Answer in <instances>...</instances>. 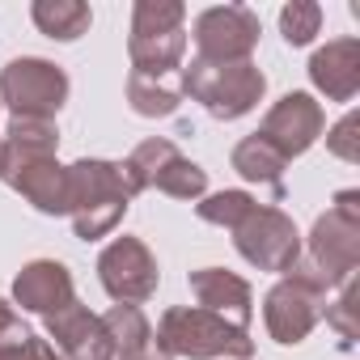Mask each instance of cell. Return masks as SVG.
Listing matches in <instances>:
<instances>
[{"label": "cell", "mask_w": 360, "mask_h": 360, "mask_svg": "<svg viewBox=\"0 0 360 360\" xmlns=\"http://www.w3.org/2000/svg\"><path fill=\"white\" fill-rule=\"evenodd\" d=\"M153 343L165 356H187V360H250L255 356L250 330L200 305H169L157 322Z\"/></svg>", "instance_id": "cell-1"}, {"label": "cell", "mask_w": 360, "mask_h": 360, "mask_svg": "<svg viewBox=\"0 0 360 360\" xmlns=\"http://www.w3.org/2000/svg\"><path fill=\"white\" fill-rule=\"evenodd\" d=\"M127 187L119 161H102V157H81L68 165V217L81 242H98L106 238L123 217H127Z\"/></svg>", "instance_id": "cell-2"}, {"label": "cell", "mask_w": 360, "mask_h": 360, "mask_svg": "<svg viewBox=\"0 0 360 360\" xmlns=\"http://www.w3.org/2000/svg\"><path fill=\"white\" fill-rule=\"evenodd\" d=\"M326 292H330V284H326L305 259H297V263L271 284V292L263 297L267 335H271L276 343H284V347H297V343L322 322V314H326Z\"/></svg>", "instance_id": "cell-3"}, {"label": "cell", "mask_w": 360, "mask_h": 360, "mask_svg": "<svg viewBox=\"0 0 360 360\" xmlns=\"http://www.w3.org/2000/svg\"><path fill=\"white\" fill-rule=\"evenodd\" d=\"M330 288L356 280L360 267V191H339L335 204L314 221L309 246L301 255Z\"/></svg>", "instance_id": "cell-4"}, {"label": "cell", "mask_w": 360, "mask_h": 360, "mask_svg": "<svg viewBox=\"0 0 360 360\" xmlns=\"http://www.w3.org/2000/svg\"><path fill=\"white\" fill-rule=\"evenodd\" d=\"M178 94L195 98L212 119L233 123V119L250 115L263 102L267 77L250 60L246 64H204V60H191V68H183V85H178Z\"/></svg>", "instance_id": "cell-5"}, {"label": "cell", "mask_w": 360, "mask_h": 360, "mask_svg": "<svg viewBox=\"0 0 360 360\" xmlns=\"http://www.w3.org/2000/svg\"><path fill=\"white\" fill-rule=\"evenodd\" d=\"M68 102V72L43 56H18L0 68V106L13 119H56Z\"/></svg>", "instance_id": "cell-6"}, {"label": "cell", "mask_w": 360, "mask_h": 360, "mask_svg": "<svg viewBox=\"0 0 360 360\" xmlns=\"http://www.w3.org/2000/svg\"><path fill=\"white\" fill-rule=\"evenodd\" d=\"M233 246L250 267L280 271V276L301 259V233H297L292 217L271 204H255V212L233 229Z\"/></svg>", "instance_id": "cell-7"}, {"label": "cell", "mask_w": 360, "mask_h": 360, "mask_svg": "<svg viewBox=\"0 0 360 360\" xmlns=\"http://www.w3.org/2000/svg\"><path fill=\"white\" fill-rule=\"evenodd\" d=\"M259 13L246 5H217L195 18V60L204 64H246L259 47Z\"/></svg>", "instance_id": "cell-8"}, {"label": "cell", "mask_w": 360, "mask_h": 360, "mask_svg": "<svg viewBox=\"0 0 360 360\" xmlns=\"http://www.w3.org/2000/svg\"><path fill=\"white\" fill-rule=\"evenodd\" d=\"M98 280L106 288V297L115 305H140L157 292V259L140 238H115L102 255H98Z\"/></svg>", "instance_id": "cell-9"}, {"label": "cell", "mask_w": 360, "mask_h": 360, "mask_svg": "<svg viewBox=\"0 0 360 360\" xmlns=\"http://www.w3.org/2000/svg\"><path fill=\"white\" fill-rule=\"evenodd\" d=\"M326 131V110H322V102H314L309 94H284L267 115H263V123H259V140H267L284 161H292V157H301V153H309L314 144H318V136Z\"/></svg>", "instance_id": "cell-10"}, {"label": "cell", "mask_w": 360, "mask_h": 360, "mask_svg": "<svg viewBox=\"0 0 360 360\" xmlns=\"http://www.w3.org/2000/svg\"><path fill=\"white\" fill-rule=\"evenodd\" d=\"M47 343L64 356V360H115L110 335L102 326V314H94L81 301H68L64 309L47 314Z\"/></svg>", "instance_id": "cell-11"}, {"label": "cell", "mask_w": 360, "mask_h": 360, "mask_svg": "<svg viewBox=\"0 0 360 360\" xmlns=\"http://www.w3.org/2000/svg\"><path fill=\"white\" fill-rule=\"evenodd\" d=\"M68 301H77V288H72V271L56 259H34L18 271L13 280V305H22L26 314H56L64 309Z\"/></svg>", "instance_id": "cell-12"}, {"label": "cell", "mask_w": 360, "mask_h": 360, "mask_svg": "<svg viewBox=\"0 0 360 360\" xmlns=\"http://www.w3.org/2000/svg\"><path fill=\"white\" fill-rule=\"evenodd\" d=\"M191 292H195L200 309L221 314V318H229L242 330L255 318V292H250V284L242 276L225 271V267H200V271H191Z\"/></svg>", "instance_id": "cell-13"}, {"label": "cell", "mask_w": 360, "mask_h": 360, "mask_svg": "<svg viewBox=\"0 0 360 360\" xmlns=\"http://www.w3.org/2000/svg\"><path fill=\"white\" fill-rule=\"evenodd\" d=\"M309 81L330 102H352L360 89V43L347 34V39H330L326 47H318L309 60Z\"/></svg>", "instance_id": "cell-14"}, {"label": "cell", "mask_w": 360, "mask_h": 360, "mask_svg": "<svg viewBox=\"0 0 360 360\" xmlns=\"http://www.w3.org/2000/svg\"><path fill=\"white\" fill-rule=\"evenodd\" d=\"M0 183L13 187L18 195H26L43 217H68V165H60L56 157H39L30 165H18Z\"/></svg>", "instance_id": "cell-15"}, {"label": "cell", "mask_w": 360, "mask_h": 360, "mask_svg": "<svg viewBox=\"0 0 360 360\" xmlns=\"http://www.w3.org/2000/svg\"><path fill=\"white\" fill-rule=\"evenodd\" d=\"M0 140H5L0 144V178L13 174L18 165L39 161V157H56V148H60V131L51 119H13Z\"/></svg>", "instance_id": "cell-16"}, {"label": "cell", "mask_w": 360, "mask_h": 360, "mask_svg": "<svg viewBox=\"0 0 360 360\" xmlns=\"http://www.w3.org/2000/svg\"><path fill=\"white\" fill-rule=\"evenodd\" d=\"M127 56H131V72H140L148 81H165L174 68H183L187 34L183 30H169V34H131L127 39Z\"/></svg>", "instance_id": "cell-17"}, {"label": "cell", "mask_w": 360, "mask_h": 360, "mask_svg": "<svg viewBox=\"0 0 360 360\" xmlns=\"http://www.w3.org/2000/svg\"><path fill=\"white\" fill-rule=\"evenodd\" d=\"M284 165H288V161H284L267 140H259V136H246V140H238V148H233V169L246 178V183L271 187L276 200L284 195Z\"/></svg>", "instance_id": "cell-18"}, {"label": "cell", "mask_w": 360, "mask_h": 360, "mask_svg": "<svg viewBox=\"0 0 360 360\" xmlns=\"http://www.w3.org/2000/svg\"><path fill=\"white\" fill-rule=\"evenodd\" d=\"M30 18L56 43H77L94 26V13H89V5H81V0H34Z\"/></svg>", "instance_id": "cell-19"}, {"label": "cell", "mask_w": 360, "mask_h": 360, "mask_svg": "<svg viewBox=\"0 0 360 360\" xmlns=\"http://www.w3.org/2000/svg\"><path fill=\"white\" fill-rule=\"evenodd\" d=\"M148 187H157V191H165V195H174V200H204V195H208V169L195 165V161L183 157V153H169V157L161 161V169L153 174Z\"/></svg>", "instance_id": "cell-20"}, {"label": "cell", "mask_w": 360, "mask_h": 360, "mask_svg": "<svg viewBox=\"0 0 360 360\" xmlns=\"http://www.w3.org/2000/svg\"><path fill=\"white\" fill-rule=\"evenodd\" d=\"M102 326L110 335V347H115V360L119 356H131V352H144L153 343V326L144 318L140 305H110L102 314Z\"/></svg>", "instance_id": "cell-21"}, {"label": "cell", "mask_w": 360, "mask_h": 360, "mask_svg": "<svg viewBox=\"0 0 360 360\" xmlns=\"http://www.w3.org/2000/svg\"><path fill=\"white\" fill-rule=\"evenodd\" d=\"M178 102H183V94H178V89H169V85H161V81H148V77H140V72L127 77V106H131L140 119H165V115L178 110Z\"/></svg>", "instance_id": "cell-22"}, {"label": "cell", "mask_w": 360, "mask_h": 360, "mask_svg": "<svg viewBox=\"0 0 360 360\" xmlns=\"http://www.w3.org/2000/svg\"><path fill=\"white\" fill-rule=\"evenodd\" d=\"M255 195L250 191H217V195H204L195 200V217L208 221V225H221V229H238L250 212H255Z\"/></svg>", "instance_id": "cell-23"}, {"label": "cell", "mask_w": 360, "mask_h": 360, "mask_svg": "<svg viewBox=\"0 0 360 360\" xmlns=\"http://www.w3.org/2000/svg\"><path fill=\"white\" fill-rule=\"evenodd\" d=\"M187 9L183 0H136L131 9V34H169L183 30Z\"/></svg>", "instance_id": "cell-24"}, {"label": "cell", "mask_w": 360, "mask_h": 360, "mask_svg": "<svg viewBox=\"0 0 360 360\" xmlns=\"http://www.w3.org/2000/svg\"><path fill=\"white\" fill-rule=\"evenodd\" d=\"M322 30V5L318 0H292L280 9V34L288 47H305L314 43V34Z\"/></svg>", "instance_id": "cell-25"}, {"label": "cell", "mask_w": 360, "mask_h": 360, "mask_svg": "<svg viewBox=\"0 0 360 360\" xmlns=\"http://www.w3.org/2000/svg\"><path fill=\"white\" fill-rule=\"evenodd\" d=\"M335 330H339V339L343 343H356V335H360V326H356V280H347L343 288H339V301L335 305H326V314H322Z\"/></svg>", "instance_id": "cell-26"}, {"label": "cell", "mask_w": 360, "mask_h": 360, "mask_svg": "<svg viewBox=\"0 0 360 360\" xmlns=\"http://www.w3.org/2000/svg\"><path fill=\"white\" fill-rule=\"evenodd\" d=\"M360 115L356 110H347L330 131H326V148L339 157V161H360Z\"/></svg>", "instance_id": "cell-27"}, {"label": "cell", "mask_w": 360, "mask_h": 360, "mask_svg": "<svg viewBox=\"0 0 360 360\" xmlns=\"http://www.w3.org/2000/svg\"><path fill=\"white\" fill-rule=\"evenodd\" d=\"M0 360H64L47 339H39V335H26V339H18V343H5L0 347Z\"/></svg>", "instance_id": "cell-28"}, {"label": "cell", "mask_w": 360, "mask_h": 360, "mask_svg": "<svg viewBox=\"0 0 360 360\" xmlns=\"http://www.w3.org/2000/svg\"><path fill=\"white\" fill-rule=\"evenodd\" d=\"M30 335V326L18 318V309L9 305V301H0V347L5 343H18V339H26Z\"/></svg>", "instance_id": "cell-29"}, {"label": "cell", "mask_w": 360, "mask_h": 360, "mask_svg": "<svg viewBox=\"0 0 360 360\" xmlns=\"http://www.w3.org/2000/svg\"><path fill=\"white\" fill-rule=\"evenodd\" d=\"M119 360H174V356H165L157 343H148L144 352H131V356H119Z\"/></svg>", "instance_id": "cell-30"}, {"label": "cell", "mask_w": 360, "mask_h": 360, "mask_svg": "<svg viewBox=\"0 0 360 360\" xmlns=\"http://www.w3.org/2000/svg\"><path fill=\"white\" fill-rule=\"evenodd\" d=\"M0 110H5V106H0Z\"/></svg>", "instance_id": "cell-31"}, {"label": "cell", "mask_w": 360, "mask_h": 360, "mask_svg": "<svg viewBox=\"0 0 360 360\" xmlns=\"http://www.w3.org/2000/svg\"><path fill=\"white\" fill-rule=\"evenodd\" d=\"M0 144H5V140H0Z\"/></svg>", "instance_id": "cell-32"}]
</instances>
